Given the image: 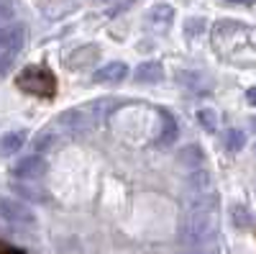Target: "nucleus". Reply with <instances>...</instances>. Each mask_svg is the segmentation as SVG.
Listing matches in <instances>:
<instances>
[{
  "instance_id": "nucleus-1",
  "label": "nucleus",
  "mask_w": 256,
  "mask_h": 254,
  "mask_svg": "<svg viewBox=\"0 0 256 254\" xmlns=\"http://www.w3.org/2000/svg\"><path fill=\"white\" fill-rule=\"evenodd\" d=\"M180 241L190 244H210L218 236V198L216 195H195L190 198L184 216L180 218Z\"/></svg>"
},
{
  "instance_id": "nucleus-2",
  "label": "nucleus",
  "mask_w": 256,
  "mask_h": 254,
  "mask_svg": "<svg viewBox=\"0 0 256 254\" xmlns=\"http://www.w3.org/2000/svg\"><path fill=\"white\" fill-rule=\"evenodd\" d=\"M16 85L24 93L36 98H54L56 93V77L46 67H26L16 77Z\"/></svg>"
},
{
  "instance_id": "nucleus-3",
  "label": "nucleus",
  "mask_w": 256,
  "mask_h": 254,
  "mask_svg": "<svg viewBox=\"0 0 256 254\" xmlns=\"http://www.w3.org/2000/svg\"><path fill=\"white\" fill-rule=\"evenodd\" d=\"M26 44V26L24 24H6L0 26V72L8 70Z\"/></svg>"
},
{
  "instance_id": "nucleus-4",
  "label": "nucleus",
  "mask_w": 256,
  "mask_h": 254,
  "mask_svg": "<svg viewBox=\"0 0 256 254\" xmlns=\"http://www.w3.org/2000/svg\"><path fill=\"white\" fill-rule=\"evenodd\" d=\"M0 218L8 223H16V226H34L36 223L34 210L24 200L10 198V195H0Z\"/></svg>"
},
{
  "instance_id": "nucleus-5",
  "label": "nucleus",
  "mask_w": 256,
  "mask_h": 254,
  "mask_svg": "<svg viewBox=\"0 0 256 254\" xmlns=\"http://www.w3.org/2000/svg\"><path fill=\"white\" fill-rule=\"evenodd\" d=\"M56 126H59L62 131H67L70 136H82V134L92 131L98 123H95V121L88 116V111H84V108H72V111H64V113H59Z\"/></svg>"
},
{
  "instance_id": "nucleus-6",
  "label": "nucleus",
  "mask_w": 256,
  "mask_h": 254,
  "mask_svg": "<svg viewBox=\"0 0 256 254\" xmlns=\"http://www.w3.org/2000/svg\"><path fill=\"white\" fill-rule=\"evenodd\" d=\"M46 159L38 157V154H28V157H20L13 164V177L18 180H38L41 175L46 172Z\"/></svg>"
},
{
  "instance_id": "nucleus-7",
  "label": "nucleus",
  "mask_w": 256,
  "mask_h": 254,
  "mask_svg": "<svg viewBox=\"0 0 256 254\" xmlns=\"http://www.w3.org/2000/svg\"><path fill=\"white\" fill-rule=\"evenodd\" d=\"M120 105H123V103L116 100V98H100V100H92V103H88V105H82V108L88 111V116H90L95 123H100V121H105L108 116H113Z\"/></svg>"
},
{
  "instance_id": "nucleus-8",
  "label": "nucleus",
  "mask_w": 256,
  "mask_h": 254,
  "mask_svg": "<svg viewBox=\"0 0 256 254\" xmlns=\"http://www.w3.org/2000/svg\"><path fill=\"white\" fill-rule=\"evenodd\" d=\"M126 75H128V67L123 62H110V65H105L95 72V82H120L126 80Z\"/></svg>"
},
{
  "instance_id": "nucleus-9",
  "label": "nucleus",
  "mask_w": 256,
  "mask_h": 254,
  "mask_svg": "<svg viewBox=\"0 0 256 254\" xmlns=\"http://www.w3.org/2000/svg\"><path fill=\"white\" fill-rule=\"evenodd\" d=\"M24 144H26V131H10L6 136H0V157L16 154Z\"/></svg>"
},
{
  "instance_id": "nucleus-10",
  "label": "nucleus",
  "mask_w": 256,
  "mask_h": 254,
  "mask_svg": "<svg viewBox=\"0 0 256 254\" xmlns=\"http://www.w3.org/2000/svg\"><path fill=\"white\" fill-rule=\"evenodd\" d=\"M210 190V172L205 169H198V172H192L187 177V193L195 198V195H205Z\"/></svg>"
},
{
  "instance_id": "nucleus-11",
  "label": "nucleus",
  "mask_w": 256,
  "mask_h": 254,
  "mask_svg": "<svg viewBox=\"0 0 256 254\" xmlns=\"http://www.w3.org/2000/svg\"><path fill=\"white\" fill-rule=\"evenodd\" d=\"M136 82H159L162 77H164V70H162V65L159 62H144V65H138L136 67Z\"/></svg>"
},
{
  "instance_id": "nucleus-12",
  "label": "nucleus",
  "mask_w": 256,
  "mask_h": 254,
  "mask_svg": "<svg viewBox=\"0 0 256 254\" xmlns=\"http://www.w3.org/2000/svg\"><path fill=\"white\" fill-rule=\"evenodd\" d=\"M172 18H174V8L166 6V3H159V6H154L152 11H148V24H154L156 29L169 26V24H172Z\"/></svg>"
},
{
  "instance_id": "nucleus-13",
  "label": "nucleus",
  "mask_w": 256,
  "mask_h": 254,
  "mask_svg": "<svg viewBox=\"0 0 256 254\" xmlns=\"http://www.w3.org/2000/svg\"><path fill=\"white\" fill-rule=\"evenodd\" d=\"M174 139H177V121H174V116H169V113H164V118H162V134H159V144H174Z\"/></svg>"
},
{
  "instance_id": "nucleus-14",
  "label": "nucleus",
  "mask_w": 256,
  "mask_h": 254,
  "mask_svg": "<svg viewBox=\"0 0 256 254\" xmlns=\"http://www.w3.org/2000/svg\"><path fill=\"white\" fill-rule=\"evenodd\" d=\"M180 162L187 164V167H200V164H202V149H200L198 144L184 146V149L180 152Z\"/></svg>"
},
{
  "instance_id": "nucleus-15",
  "label": "nucleus",
  "mask_w": 256,
  "mask_h": 254,
  "mask_svg": "<svg viewBox=\"0 0 256 254\" xmlns=\"http://www.w3.org/2000/svg\"><path fill=\"white\" fill-rule=\"evenodd\" d=\"M244 144H246V134H244L241 129H230V131L226 134V149H228V152H241Z\"/></svg>"
},
{
  "instance_id": "nucleus-16",
  "label": "nucleus",
  "mask_w": 256,
  "mask_h": 254,
  "mask_svg": "<svg viewBox=\"0 0 256 254\" xmlns=\"http://www.w3.org/2000/svg\"><path fill=\"white\" fill-rule=\"evenodd\" d=\"M198 121H200V126L205 131H218V116H216V111L212 108H200L198 111Z\"/></svg>"
},
{
  "instance_id": "nucleus-17",
  "label": "nucleus",
  "mask_w": 256,
  "mask_h": 254,
  "mask_svg": "<svg viewBox=\"0 0 256 254\" xmlns=\"http://www.w3.org/2000/svg\"><path fill=\"white\" fill-rule=\"evenodd\" d=\"M52 144H54V134H52V131H41V134L34 139V149H36V152H46Z\"/></svg>"
},
{
  "instance_id": "nucleus-18",
  "label": "nucleus",
  "mask_w": 256,
  "mask_h": 254,
  "mask_svg": "<svg viewBox=\"0 0 256 254\" xmlns=\"http://www.w3.org/2000/svg\"><path fill=\"white\" fill-rule=\"evenodd\" d=\"M180 254H218V249H216V244H190Z\"/></svg>"
},
{
  "instance_id": "nucleus-19",
  "label": "nucleus",
  "mask_w": 256,
  "mask_h": 254,
  "mask_svg": "<svg viewBox=\"0 0 256 254\" xmlns=\"http://www.w3.org/2000/svg\"><path fill=\"white\" fill-rule=\"evenodd\" d=\"M13 0H0V26H6L8 21L13 18Z\"/></svg>"
},
{
  "instance_id": "nucleus-20",
  "label": "nucleus",
  "mask_w": 256,
  "mask_h": 254,
  "mask_svg": "<svg viewBox=\"0 0 256 254\" xmlns=\"http://www.w3.org/2000/svg\"><path fill=\"white\" fill-rule=\"evenodd\" d=\"M233 213L238 216V218H236V223H238V226H246V223H248L246 218H251V213H246V210H244L241 205H236V208H233Z\"/></svg>"
},
{
  "instance_id": "nucleus-21",
  "label": "nucleus",
  "mask_w": 256,
  "mask_h": 254,
  "mask_svg": "<svg viewBox=\"0 0 256 254\" xmlns=\"http://www.w3.org/2000/svg\"><path fill=\"white\" fill-rule=\"evenodd\" d=\"M0 254H24V251L13 249V246H8V244H0Z\"/></svg>"
},
{
  "instance_id": "nucleus-22",
  "label": "nucleus",
  "mask_w": 256,
  "mask_h": 254,
  "mask_svg": "<svg viewBox=\"0 0 256 254\" xmlns=\"http://www.w3.org/2000/svg\"><path fill=\"white\" fill-rule=\"evenodd\" d=\"M246 100H248V105H256V88L246 90Z\"/></svg>"
},
{
  "instance_id": "nucleus-23",
  "label": "nucleus",
  "mask_w": 256,
  "mask_h": 254,
  "mask_svg": "<svg viewBox=\"0 0 256 254\" xmlns=\"http://www.w3.org/2000/svg\"><path fill=\"white\" fill-rule=\"evenodd\" d=\"M202 29V21H190L187 24V31H200Z\"/></svg>"
},
{
  "instance_id": "nucleus-24",
  "label": "nucleus",
  "mask_w": 256,
  "mask_h": 254,
  "mask_svg": "<svg viewBox=\"0 0 256 254\" xmlns=\"http://www.w3.org/2000/svg\"><path fill=\"white\" fill-rule=\"evenodd\" d=\"M228 3H236V6H244V3H251V0H228Z\"/></svg>"
},
{
  "instance_id": "nucleus-25",
  "label": "nucleus",
  "mask_w": 256,
  "mask_h": 254,
  "mask_svg": "<svg viewBox=\"0 0 256 254\" xmlns=\"http://www.w3.org/2000/svg\"><path fill=\"white\" fill-rule=\"evenodd\" d=\"M251 129H254V131H256V116H254V118H251Z\"/></svg>"
}]
</instances>
